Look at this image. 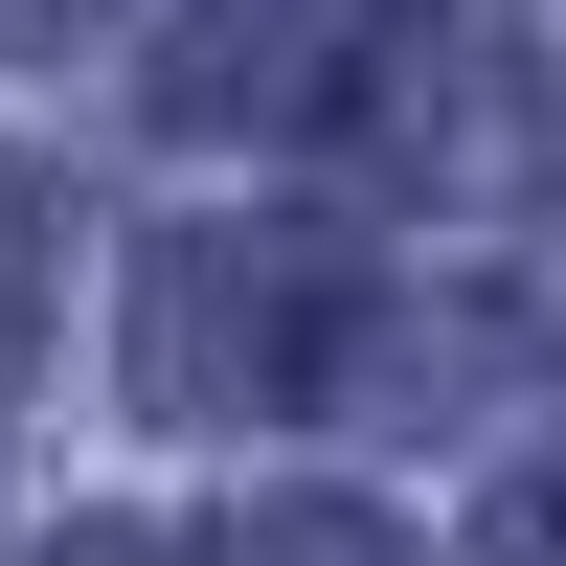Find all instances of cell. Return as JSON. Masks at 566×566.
<instances>
[{"label":"cell","instance_id":"cell-4","mask_svg":"<svg viewBox=\"0 0 566 566\" xmlns=\"http://www.w3.org/2000/svg\"><path fill=\"white\" fill-rule=\"evenodd\" d=\"M476 566H566V453H544V476H499V522H476Z\"/></svg>","mask_w":566,"mask_h":566},{"label":"cell","instance_id":"cell-6","mask_svg":"<svg viewBox=\"0 0 566 566\" xmlns=\"http://www.w3.org/2000/svg\"><path fill=\"white\" fill-rule=\"evenodd\" d=\"M0 23H23V45H69V23H114V0H0Z\"/></svg>","mask_w":566,"mask_h":566},{"label":"cell","instance_id":"cell-2","mask_svg":"<svg viewBox=\"0 0 566 566\" xmlns=\"http://www.w3.org/2000/svg\"><path fill=\"white\" fill-rule=\"evenodd\" d=\"M45 227H69V205L0 159V386H23V317H45Z\"/></svg>","mask_w":566,"mask_h":566},{"label":"cell","instance_id":"cell-3","mask_svg":"<svg viewBox=\"0 0 566 566\" xmlns=\"http://www.w3.org/2000/svg\"><path fill=\"white\" fill-rule=\"evenodd\" d=\"M227 566H408V544H386V522H340V499H295V522H250Z\"/></svg>","mask_w":566,"mask_h":566},{"label":"cell","instance_id":"cell-5","mask_svg":"<svg viewBox=\"0 0 566 566\" xmlns=\"http://www.w3.org/2000/svg\"><path fill=\"white\" fill-rule=\"evenodd\" d=\"M45 566H227V544H181V522H69Z\"/></svg>","mask_w":566,"mask_h":566},{"label":"cell","instance_id":"cell-1","mask_svg":"<svg viewBox=\"0 0 566 566\" xmlns=\"http://www.w3.org/2000/svg\"><path fill=\"white\" fill-rule=\"evenodd\" d=\"M340 317H363V250H317V227H181L159 295H136V386L181 431H272L340 363Z\"/></svg>","mask_w":566,"mask_h":566}]
</instances>
